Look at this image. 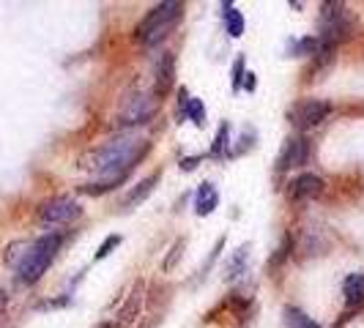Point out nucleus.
Masks as SVG:
<instances>
[{
  "label": "nucleus",
  "mask_w": 364,
  "mask_h": 328,
  "mask_svg": "<svg viewBox=\"0 0 364 328\" xmlns=\"http://www.w3.org/2000/svg\"><path fill=\"white\" fill-rule=\"evenodd\" d=\"M148 148L151 146H148L146 137L129 131V134L112 137L105 146L88 151V153L77 162V167L93 173L96 181L80 186V192L96 197V195H107L112 189H118V186L129 178V173L137 167V162L148 153Z\"/></svg>",
  "instance_id": "obj_1"
},
{
  "label": "nucleus",
  "mask_w": 364,
  "mask_h": 328,
  "mask_svg": "<svg viewBox=\"0 0 364 328\" xmlns=\"http://www.w3.org/2000/svg\"><path fill=\"white\" fill-rule=\"evenodd\" d=\"M183 14V3L178 0H167V3H159L156 9H151L146 17L140 19L137 25V41L146 44V47H156L159 41L170 36V31L178 25V19Z\"/></svg>",
  "instance_id": "obj_2"
},
{
  "label": "nucleus",
  "mask_w": 364,
  "mask_h": 328,
  "mask_svg": "<svg viewBox=\"0 0 364 328\" xmlns=\"http://www.w3.org/2000/svg\"><path fill=\"white\" fill-rule=\"evenodd\" d=\"M60 241L63 238L58 236V233H50V236H41L38 241H31V249H28V255L22 260V266L17 268V276L22 285H33V282H38L44 276V271L50 268V263H53L58 249H60Z\"/></svg>",
  "instance_id": "obj_3"
},
{
  "label": "nucleus",
  "mask_w": 364,
  "mask_h": 328,
  "mask_svg": "<svg viewBox=\"0 0 364 328\" xmlns=\"http://www.w3.org/2000/svg\"><path fill=\"white\" fill-rule=\"evenodd\" d=\"M318 31H321V44L326 50H334L337 41H343L353 33V14L343 3H323L321 6V19H318Z\"/></svg>",
  "instance_id": "obj_4"
},
{
  "label": "nucleus",
  "mask_w": 364,
  "mask_h": 328,
  "mask_svg": "<svg viewBox=\"0 0 364 328\" xmlns=\"http://www.w3.org/2000/svg\"><path fill=\"white\" fill-rule=\"evenodd\" d=\"M159 112V96L154 93H132L118 109V126H140Z\"/></svg>",
  "instance_id": "obj_5"
},
{
  "label": "nucleus",
  "mask_w": 364,
  "mask_h": 328,
  "mask_svg": "<svg viewBox=\"0 0 364 328\" xmlns=\"http://www.w3.org/2000/svg\"><path fill=\"white\" fill-rule=\"evenodd\" d=\"M82 214V208H80V202L74 200V197H53V200L41 202V208H38V222H44V224H69L74 219Z\"/></svg>",
  "instance_id": "obj_6"
},
{
  "label": "nucleus",
  "mask_w": 364,
  "mask_h": 328,
  "mask_svg": "<svg viewBox=\"0 0 364 328\" xmlns=\"http://www.w3.org/2000/svg\"><path fill=\"white\" fill-rule=\"evenodd\" d=\"M328 112H331L328 102H323V99H307V102H301V104H296L291 109V121L293 126L299 129H315L326 121Z\"/></svg>",
  "instance_id": "obj_7"
},
{
  "label": "nucleus",
  "mask_w": 364,
  "mask_h": 328,
  "mask_svg": "<svg viewBox=\"0 0 364 328\" xmlns=\"http://www.w3.org/2000/svg\"><path fill=\"white\" fill-rule=\"evenodd\" d=\"M307 156H310V143H307L304 137H291V140L285 143V148H282L279 159H277V173H288L293 167L304 164Z\"/></svg>",
  "instance_id": "obj_8"
},
{
  "label": "nucleus",
  "mask_w": 364,
  "mask_h": 328,
  "mask_svg": "<svg viewBox=\"0 0 364 328\" xmlns=\"http://www.w3.org/2000/svg\"><path fill=\"white\" fill-rule=\"evenodd\" d=\"M321 192H323V181L318 175H312V173H304V175H299V178H293L288 183V200L291 202L315 200Z\"/></svg>",
  "instance_id": "obj_9"
},
{
  "label": "nucleus",
  "mask_w": 364,
  "mask_h": 328,
  "mask_svg": "<svg viewBox=\"0 0 364 328\" xmlns=\"http://www.w3.org/2000/svg\"><path fill=\"white\" fill-rule=\"evenodd\" d=\"M343 293H346V304L350 310H359L364 304V273H348L343 282Z\"/></svg>",
  "instance_id": "obj_10"
},
{
  "label": "nucleus",
  "mask_w": 364,
  "mask_h": 328,
  "mask_svg": "<svg viewBox=\"0 0 364 328\" xmlns=\"http://www.w3.org/2000/svg\"><path fill=\"white\" fill-rule=\"evenodd\" d=\"M219 205V192L214 183H200L198 189V197H195V211L198 217H208L214 208Z\"/></svg>",
  "instance_id": "obj_11"
},
{
  "label": "nucleus",
  "mask_w": 364,
  "mask_h": 328,
  "mask_svg": "<svg viewBox=\"0 0 364 328\" xmlns=\"http://www.w3.org/2000/svg\"><path fill=\"white\" fill-rule=\"evenodd\" d=\"M156 183H159V173H151L146 181H140L129 192L127 197H124V208H134V205L146 202V197H151V192L156 189Z\"/></svg>",
  "instance_id": "obj_12"
},
{
  "label": "nucleus",
  "mask_w": 364,
  "mask_h": 328,
  "mask_svg": "<svg viewBox=\"0 0 364 328\" xmlns=\"http://www.w3.org/2000/svg\"><path fill=\"white\" fill-rule=\"evenodd\" d=\"M326 50L323 44H321V38H299V41H291V47H288V55L293 58H307V55H321Z\"/></svg>",
  "instance_id": "obj_13"
},
{
  "label": "nucleus",
  "mask_w": 364,
  "mask_h": 328,
  "mask_svg": "<svg viewBox=\"0 0 364 328\" xmlns=\"http://www.w3.org/2000/svg\"><path fill=\"white\" fill-rule=\"evenodd\" d=\"M140 288H143V285H137V288H134V293L129 295L127 307L118 312V317H115L124 328H129V323H132V320L137 317V312H140Z\"/></svg>",
  "instance_id": "obj_14"
},
{
  "label": "nucleus",
  "mask_w": 364,
  "mask_h": 328,
  "mask_svg": "<svg viewBox=\"0 0 364 328\" xmlns=\"http://www.w3.org/2000/svg\"><path fill=\"white\" fill-rule=\"evenodd\" d=\"M225 25H228V33L233 38L244 36V17H241V11L233 9L230 3H225Z\"/></svg>",
  "instance_id": "obj_15"
},
{
  "label": "nucleus",
  "mask_w": 364,
  "mask_h": 328,
  "mask_svg": "<svg viewBox=\"0 0 364 328\" xmlns=\"http://www.w3.org/2000/svg\"><path fill=\"white\" fill-rule=\"evenodd\" d=\"M285 326L288 328H321L310 315H304V312L296 310V307H288V310H285Z\"/></svg>",
  "instance_id": "obj_16"
},
{
  "label": "nucleus",
  "mask_w": 364,
  "mask_h": 328,
  "mask_svg": "<svg viewBox=\"0 0 364 328\" xmlns=\"http://www.w3.org/2000/svg\"><path fill=\"white\" fill-rule=\"evenodd\" d=\"M28 249H31V241H14V244H9V249H6V263H9L11 268H19L25 255H28Z\"/></svg>",
  "instance_id": "obj_17"
},
{
  "label": "nucleus",
  "mask_w": 364,
  "mask_h": 328,
  "mask_svg": "<svg viewBox=\"0 0 364 328\" xmlns=\"http://www.w3.org/2000/svg\"><path fill=\"white\" fill-rule=\"evenodd\" d=\"M173 85V55H167L159 66V80H156V96H162Z\"/></svg>",
  "instance_id": "obj_18"
},
{
  "label": "nucleus",
  "mask_w": 364,
  "mask_h": 328,
  "mask_svg": "<svg viewBox=\"0 0 364 328\" xmlns=\"http://www.w3.org/2000/svg\"><path fill=\"white\" fill-rule=\"evenodd\" d=\"M247 255H250V246L244 244V246L236 252V257L228 263V268H225V279H236L238 273L244 271V266H247Z\"/></svg>",
  "instance_id": "obj_19"
},
{
  "label": "nucleus",
  "mask_w": 364,
  "mask_h": 328,
  "mask_svg": "<svg viewBox=\"0 0 364 328\" xmlns=\"http://www.w3.org/2000/svg\"><path fill=\"white\" fill-rule=\"evenodd\" d=\"M183 115H186L195 126H203V124H205V107H203L200 99H189L186 107H183Z\"/></svg>",
  "instance_id": "obj_20"
},
{
  "label": "nucleus",
  "mask_w": 364,
  "mask_h": 328,
  "mask_svg": "<svg viewBox=\"0 0 364 328\" xmlns=\"http://www.w3.org/2000/svg\"><path fill=\"white\" fill-rule=\"evenodd\" d=\"M183 246H186V241H183V238H178V241L173 244V249H170V257H164V263H162L164 271H173V268L178 266V260L183 257Z\"/></svg>",
  "instance_id": "obj_21"
},
{
  "label": "nucleus",
  "mask_w": 364,
  "mask_h": 328,
  "mask_svg": "<svg viewBox=\"0 0 364 328\" xmlns=\"http://www.w3.org/2000/svg\"><path fill=\"white\" fill-rule=\"evenodd\" d=\"M225 148H228V124H222V126H219V134H217V140H214L211 153L219 156V153H225Z\"/></svg>",
  "instance_id": "obj_22"
},
{
  "label": "nucleus",
  "mask_w": 364,
  "mask_h": 328,
  "mask_svg": "<svg viewBox=\"0 0 364 328\" xmlns=\"http://www.w3.org/2000/svg\"><path fill=\"white\" fill-rule=\"evenodd\" d=\"M118 244H121V236H109L107 241H105V244L99 246V252H96V260H105V257H107L109 252H112V249L118 246Z\"/></svg>",
  "instance_id": "obj_23"
},
{
  "label": "nucleus",
  "mask_w": 364,
  "mask_h": 328,
  "mask_svg": "<svg viewBox=\"0 0 364 328\" xmlns=\"http://www.w3.org/2000/svg\"><path fill=\"white\" fill-rule=\"evenodd\" d=\"M244 77H247V72H244V58H238V60H236V69H233V88H241Z\"/></svg>",
  "instance_id": "obj_24"
},
{
  "label": "nucleus",
  "mask_w": 364,
  "mask_h": 328,
  "mask_svg": "<svg viewBox=\"0 0 364 328\" xmlns=\"http://www.w3.org/2000/svg\"><path fill=\"white\" fill-rule=\"evenodd\" d=\"M244 88H247V91H255L257 88V77L252 72H247V77H244Z\"/></svg>",
  "instance_id": "obj_25"
},
{
  "label": "nucleus",
  "mask_w": 364,
  "mask_h": 328,
  "mask_svg": "<svg viewBox=\"0 0 364 328\" xmlns=\"http://www.w3.org/2000/svg\"><path fill=\"white\" fill-rule=\"evenodd\" d=\"M198 162H200V156H192V159H181V170H186V173H189V170H195V167H198Z\"/></svg>",
  "instance_id": "obj_26"
},
{
  "label": "nucleus",
  "mask_w": 364,
  "mask_h": 328,
  "mask_svg": "<svg viewBox=\"0 0 364 328\" xmlns=\"http://www.w3.org/2000/svg\"><path fill=\"white\" fill-rule=\"evenodd\" d=\"M96 328H124V326H121L118 320H105V323H99Z\"/></svg>",
  "instance_id": "obj_27"
},
{
  "label": "nucleus",
  "mask_w": 364,
  "mask_h": 328,
  "mask_svg": "<svg viewBox=\"0 0 364 328\" xmlns=\"http://www.w3.org/2000/svg\"><path fill=\"white\" fill-rule=\"evenodd\" d=\"M6 301H9V298H6V290H0V315L6 310Z\"/></svg>",
  "instance_id": "obj_28"
}]
</instances>
